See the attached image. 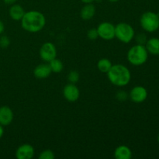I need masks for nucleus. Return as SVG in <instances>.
<instances>
[{
  "label": "nucleus",
  "instance_id": "f257e3e1",
  "mask_svg": "<svg viewBox=\"0 0 159 159\" xmlns=\"http://www.w3.org/2000/svg\"><path fill=\"white\" fill-rule=\"evenodd\" d=\"M46 24V19L43 13L36 10L25 12L21 20V26L30 33H37L42 30Z\"/></svg>",
  "mask_w": 159,
  "mask_h": 159
},
{
  "label": "nucleus",
  "instance_id": "f03ea898",
  "mask_svg": "<svg viewBox=\"0 0 159 159\" xmlns=\"http://www.w3.org/2000/svg\"><path fill=\"white\" fill-rule=\"evenodd\" d=\"M107 74L109 80L116 86H126L131 79L130 71L125 65L117 64L112 65Z\"/></svg>",
  "mask_w": 159,
  "mask_h": 159
},
{
  "label": "nucleus",
  "instance_id": "7ed1b4c3",
  "mask_svg": "<svg viewBox=\"0 0 159 159\" xmlns=\"http://www.w3.org/2000/svg\"><path fill=\"white\" fill-rule=\"evenodd\" d=\"M127 57L131 65L140 66L147 61L148 58V52L144 45L136 44L129 50Z\"/></svg>",
  "mask_w": 159,
  "mask_h": 159
},
{
  "label": "nucleus",
  "instance_id": "20e7f679",
  "mask_svg": "<svg viewBox=\"0 0 159 159\" xmlns=\"http://www.w3.org/2000/svg\"><path fill=\"white\" fill-rule=\"evenodd\" d=\"M140 23L143 29L148 33H153L159 28V15L154 12H146L141 15Z\"/></svg>",
  "mask_w": 159,
  "mask_h": 159
},
{
  "label": "nucleus",
  "instance_id": "39448f33",
  "mask_svg": "<svg viewBox=\"0 0 159 159\" xmlns=\"http://www.w3.org/2000/svg\"><path fill=\"white\" fill-rule=\"evenodd\" d=\"M135 32L131 25L120 23L115 26V37L124 43H128L134 38Z\"/></svg>",
  "mask_w": 159,
  "mask_h": 159
},
{
  "label": "nucleus",
  "instance_id": "423d86ee",
  "mask_svg": "<svg viewBox=\"0 0 159 159\" xmlns=\"http://www.w3.org/2000/svg\"><path fill=\"white\" fill-rule=\"evenodd\" d=\"M39 54L42 60L49 63L51 61L57 57V50L54 44L51 42H47L40 47Z\"/></svg>",
  "mask_w": 159,
  "mask_h": 159
},
{
  "label": "nucleus",
  "instance_id": "0eeeda50",
  "mask_svg": "<svg viewBox=\"0 0 159 159\" xmlns=\"http://www.w3.org/2000/svg\"><path fill=\"white\" fill-rule=\"evenodd\" d=\"M99 37L106 40H110L115 37V26L110 22H103L96 28Z\"/></svg>",
  "mask_w": 159,
  "mask_h": 159
},
{
  "label": "nucleus",
  "instance_id": "6e6552de",
  "mask_svg": "<svg viewBox=\"0 0 159 159\" xmlns=\"http://www.w3.org/2000/svg\"><path fill=\"white\" fill-rule=\"evenodd\" d=\"M129 96L134 102L141 103L145 101L148 98V91L144 87L138 85L130 90Z\"/></svg>",
  "mask_w": 159,
  "mask_h": 159
},
{
  "label": "nucleus",
  "instance_id": "1a4fd4ad",
  "mask_svg": "<svg viewBox=\"0 0 159 159\" xmlns=\"http://www.w3.org/2000/svg\"><path fill=\"white\" fill-rule=\"evenodd\" d=\"M64 97L69 102H75L79 99L80 96V92L79 88L75 84L70 83L65 86L63 89Z\"/></svg>",
  "mask_w": 159,
  "mask_h": 159
},
{
  "label": "nucleus",
  "instance_id": "9d476101",
  "mask_svg": "<svg viewBox=\"0 0 159 159\" xmlns=\"http://www.w3.org/2000/svg\"><path fill=\"white\" fill-rule=\"evenodd\" d=\"M34 156V148L29 144L20 145L16 152V157L18 159H31Z\"/></svg>",
  "mask_w": 159,
  "mask_h": 159
},
{
  "label": "nucleus",
  "instance_id": "9b49d317",
  "mask_svg": "<svg viewBox=\"0 0 159 159\" xmlns=\"http://www.w3.org/2000/svg\"><path fill=\"white\" fill-rule=\"evenodd\" d=\"M13 112L10 107L3 106L0 107V124L2 126H8L13 120Z\"/></svg>",
  "mask_w": 159,
  "mask_h": 159
},
{
  "label": "nucleus",
  "instance_id": "f8f14e48",
  "mask_svg": "<svg viewBox=\"0 0 159 159\" xmlns=\"http://www.w3.org/2000/svg\"><path fill=\"white\" fill-rule=\"evenodd\" d=\"M52 73L49 64H40L34 70V75L37 79H44L49 77Z\"/></svg>",
  "mask_w": 159,
  "mask_h": 159
},
{
  "label": "nucleus",
  "instance_id": "ddd939ff",
  "mask_svg": "<svg viewBox=\"0 0 159 159\" xmlns=\"http://www.w3.org/2000/svg\"><path fill=\"white\" fill-rule=\"evenodd\" d=\"M132 152L129 147L126 145H120L115 149L114 158L116 159H130Z\"/></svg>",
  "mask_w": 159,
  "mask_h": 159
},
{
  "label": "nucleus",
  "instance_id": "4468645a",
  "mask_svg": "<svg viewBox=\"0 0 159 159\" xmlns=\"http://www.w3.org/2000/svg\"><path fill=\"white\" fill-rule=\"evenodd\" d=\"M144 46L149 54L152 55H159V38L152 37L149 39Z\"/></svg>",
  "mask_w": 159,
  "mask_h": 159
},
{
  "label": "nucleus",
  "instance_id": "2eb2a0df",
  "mask_svg": "<svg viewBox=\"0 0 159 159\" xmlns=\"http://www.w3.org/2000/svg\"><path fill=\"white\" fill-rule=\"evenodd\" d=\"M9 16L13 20H21L25 14V11L21 6L17 4H13L10 7L9 11Z\"/></svg>",
  "mask_w": 159,
  "mask_h": 159
},
{
  "label": "nucleus",
  "instance_id": "dca6fc26",
  "mask_svg": "<svg viewBox=\"0 0 159 159\" xmlns=\"http://www.w3.org/2000/svg\"><path fill=\"white\" fill-rule=\"evenodd\" d=\"M95 13H96L95 6L91 3H88V4H86L82 7L80 12V16L82 20H89L94 16Z\"/></svg>",
  "mask_w": 159,
  "mask_h": 159
},
{
  "label": "nucleus",
  "instance_id": "f3484780",
  "mask_svg": "<svg viewBox=\"0 0 159 159\" xmlns=\"http://www.w3.org/2000/svg\"><path fill=\"white\" fill-rule=\"evenodd\" d=\"M112 63L109 59L107 58H102L98 61L97 63V68L102 73H107L109 70L111 68Z\"/></svg>",
  "mask_w": 159,
  "mask_h": 159
},
{
  "label": "nucleus",
  "instance_id": "a211bd4d",
  "mask_svg": "<svg viewBox=\"0 0 159 159\" xmlns=\"http://www.w3.org/2000/svg\"><path fill=\"white\" fill-rule=\"evenodd\" d=\"M49 65L51 67V71L54 73L61 72L64 68V65L62 61L57 58H54L52 61H51L49 62Z\"/></svg>",
  "mask_w": 159,
  "mask_h": 159
},
{
  "label": "nucleus",
  "instance_id": "6ab92c4d",
  "mask_svg": "<svg viewBox=\"0 0 159 159\" xmlns=\"http://www.w3.org/2000/svg\"><path fill=\"white\" fill-rule=\"evenodd\" d=\"M54 157H55V155H54V152H52L50 149L43 151L42 152H40V155H39L40 159H54Z\"/></svg>",
  "mask_w": 159,
  "mask_h": 159
},
{
  "label": "nucleus",
  "instance_id": "aec40b11",
  "mask_svg": "<svg viewBox=\"0 0 159 159\" xmlns=\"http://www.w3.org/2000/svg\"><path fill=\"white\" fill-rule=\"evenodd\" d=\"M68 79L70 83H77L79 80V73L77 71H71L68 74Z\"/></svg>",
  "mask_w": 159,
  "mask_h": 159
},
{
  "label": "nucleus",
  "instance_id": "412c9836",
  "mask_svg": "<svg viewBox=\"0 0 159 159\" xmlns=\"http://www.w3.org/2000/svg\"><path fill=\"white\" fill-rule=\"evenodd\" d=\"M87 37L89 40H95L99 37V34H98L97 29L96 28H92L87 33Z\"/></svg>",
  "mask_w": 159,
  "mask_h": 159
},
{
  "label": "nucleus",
  "instance_id": "4be33fe9",
  "mask_svg": "<svg viewBox=\"0 0 159 159\" xmlns=\"http://www.w3.org/2000/svg\"><path fill=\"white\" fill-rule=\"evenodd\" d=\"M10 44V40L9 37L6 35H3L0 37V47L3 49L7 48Z\"/></svg>",
  "mask_w": 159,
  "mask_h": 159
},
{
  "label": "nucleus",
  "instance_id": "5701e85b",
  "mask_svg": "<svg viewBox=\"0 0 159 159\" xmlns=\"http://www.w3.org/2000/svg\"><path fill=\"white\" fill-rule=\"evenodd\" d=\"M136 40L138 44H142L144 45L147 42V37L144 34H139L136 37Z\"/></svg>",
  "mask_w": 159,
  "mask_h": 159
},
{
  "label": "nucleus",
  "instance_id": "b1692460",
  "mask_svg": "<svg viewBox=\"0 0 159 159\" xmlns=\"http://www.w3.org/2000/svg\"><path fill=\"white\" fill-rule=\"evenodd\" d=\"M129 96L125 91H119L116 95V98L120 101H125L128 99Z\"/></svg>",
  "mask_w": 159,
  "mask_h": 159
},
{
  "label": "nucleus",
  "instance_id": "393cba45",
  "mask_svg": "<svg viewBox=\"0 0 159 159\" xmlns=\"http://www.w3.org/2000/svg\"><path fill=\"white\" fill-rule=\"evenodd\" d=\"M5 30V25L3 22L0 20V34H2Z\"/></svg>",
  "mask_w": 159,
  "mask_h": 159
},
{
  "label": "nucleus",
  "instance_id": "a878e982",
  "mask_svg": "<svg viewBox=\"0 0 159 159\" xmlns=\"http://www.w3.org/2000/svg\"><path fill=\"white\" fill-rule=\"evenodd\" d=\"M3 1L7 5H13L16 2V0H3Z\"/></svg>",
  "mask_w": 159,
  "mask_h": 159
},
{
  "label": "nucleus",
  "instance_id": "bb28decb",
  "mask_svg": "<svg viewBox=\"0 0 159 159\" xmlns=\"http://www.w3.org/2000/svg\"><path fill=\"white\" fill-rule=\"evenodd\" d=\"M4 134V129H3V126L0 124V138H2V137Z\"/></svg>",
  "mask_w": 159,
  "mask_h": 159
},
{
  "label": "nucleus",
  "instance_id": "cd10ccee",
  "mask_svg": "<svg viewBox=\"0 0 159 159\" xmlns=\"http://www.w3.org/2000/svg\"><path fill=\"white\" fill-rule=\"evenodd\" d=\"M81 1L83 2L84 3H85V4H88V3H92L94 0H81Z\"/></svg>",
  "mask_w": 159,
  "mask_h": 159
},
{
  "label": "nucleus",
  "instance_id": "c85d7f7f",
  "mask_svg": "<svg viewBox=\"0 0 159 159\" xmlns=\"http://www.w3.org/2000/svg\"><path fill=\"white\" fill-rule=\"evenodd\" d=\"M110 2H116L119 1V0H109Z\"/></svg>",
  "mask_w": 159,
  "mask_h": 159
},
{
  "label": "nucleus",
  "instance_id": "c756f323",
  "mask_svg": "<svg viewBox=\"0 0 159 159\" xmlns=\"http://www.w3.org/2000/svg\"><path fill=\"white\" fill-rule=\"evenodd\" d=\"M157 140H158V142L159 143V134L158 135V138H157Z\"/></svg>",
  "mask_w": 159,
  "mask_h": 159
}]
</instances>
